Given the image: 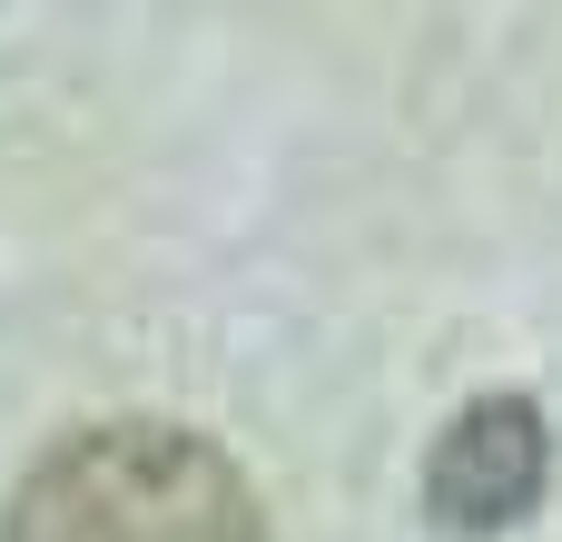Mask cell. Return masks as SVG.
<instances>
[{"mask_svg":"<svg viewBox=\"0 0 562 542\" xmlns=\"http://www.w3.org/2000/svg\"><path fill=\"white\" fill-rule=\"evenodd\" d=\"M553 484V425L533 395H474L425 444V513L445 533H504Z\"/></svg>","mask_w":562,"mask_h":542,"instance_id":"7a4b0ae2","label":"cell"},{"mask_svg":"<svg viewBox=\"0 0 562 542\" xmlns=\"http://www.w3.org/2000/svg\"><path fill=\"white\" fill-rule=\"evenodd\" d=\"M0 542H267V513L207 434L128 415L49 444L10 484Z\"/></svg>","mask_w":562,"mask_h":542,"instance_id":"6da1fadb","label":"cell"}]
</instances>
